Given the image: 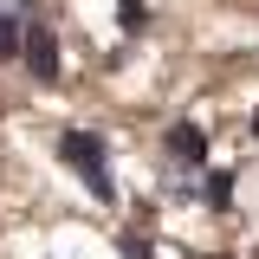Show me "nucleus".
<instances>
[{"mask_svg": "<svg viewBox=\"0 0 259 259\" xmlns=\"http://www.w3.org/2000/svg\"><path fill=\"white\" fill-rule=\"evenodd\" d=\"M59 156L71 162V168H78L84 182H91V194H104V201H110V175H104V143H97L91 130H65V136H59Z\"/></svg>", "mask_w": 259, "mask_h": 259, "instance_id": "1", "label": "nucleus"}, {"mask_svg": "<svg viewBox=\"0 0 259 259\" xmlns=\"http://www.w3.org/2000/svg\"><path fill=\"white\" fill-rule=\"evenodd\" d=\"M20 52H26V71L39 78V84L59 78V46H52V32H46V26H26V46H20Z\"/></svg>", "mask_w": 259, "mask_h": 259, "instance_id": "2", "label": "nucleus"}, {"mask_svg": "<svg viewBox=\"0 0 259 259\" xmlns=\"http://www.w3.org/2000/svg\"><path fill=\"white\" fill-rule=\"evenodd\" d=\"M168 149H175L182 162H201V156H207V136H201L194 123H175V130H168Z\"/></svg>", "mask_w": 259, "mask_h": 259, "instance_id": "3", "label": "nucleus"}, {"mask_svg": "<svg viewBox=\"0 0 259 259\" xmlns=\"http://www.w3.org/2000/svg\"><path fill=\"white\" fill-rule=\"evenodd\" d=\"M20 46H26V32H20V26H13V20H7V13H0V65L13 59Z\"/></svg>", "mask_w": 259, "mask_h": 259, "instance_id": "4", "label": "nucleus"}, {"mask_svg": "<svg viewBox=\"0 0 259 259\" xmlns=\"http://www.w3.org/2000/svg\"><path fill=\"white\" fill-rule=\"evenodd\" d=\"M253 136H259V110H253Z\"/></svg>", "mask_w": 259, "mask_h": 259, "instance_id": "5", "label": "nucleus"}]
</instances>
